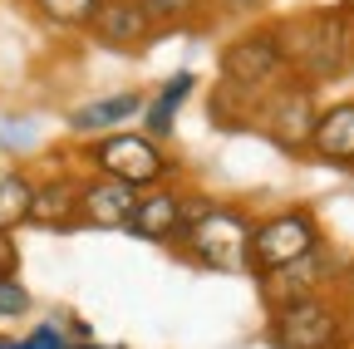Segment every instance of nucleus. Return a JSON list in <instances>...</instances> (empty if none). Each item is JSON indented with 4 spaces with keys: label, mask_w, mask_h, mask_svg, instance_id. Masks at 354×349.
Returning <instances> with one entry per match:
<instances>
[{
    "label": "nucleus",
    "mask_w": 354,
    "mask_h": 349,
    "mask_svg": "<svg viewBox=\"0 0 354 349\" xmlns=\"http://www.w3.org/2000/svg\"><path fill=\"white\" fill-rule=\"evenodd\" d=\"M15 266H20V251H15V236H6V232H0V276H15Z\"/></svg>",
    "instance_id": "obj_22"
},
{
    "label": "nucleus",
    "mask_w": 354,
    "mask_h": 349,
    "mask_svg": "<svg viewBox=\"0 0 354 349\" xmlns=\"http://www.w3.org/2000/svg\"><path fill=\"white\" fill-rule=\"evenodd\" d=\"M79 158L99 172V178H118L128 187H162L172 178V158H167V143L148 138V133H133V128H118V133H104V138H88L79 148Z\"/></svg>",
    "instance_id": "obj_3"
},
{
    "label": "nucleus",
    "mask_w": 354,
    "mask_h": 349,
    "mask_svg": "<svg viewBox=\"0 0 354 349\" xmlns=\"http://www.w3.org/2000/svg\"><path fill=\"white\" fill-rule=\"evenodd\" d=\"M335 276H339V256H335L330 246H315L310 256L290 261V266H281V271H261L256 281H261L266 305H286V300H300V295L330 290Z\"/></svg>",
    "instance_id": "obj_8"
},
{
    "label": "nucleus",
    "mask_w": 354,
    "mask_h": 349,
    "mask_svg": "<svg viewBox=\"0 0 354 349\" xmlns=\"http://www.w3.org/2000/svg\"><path fill=\"white\" fill-rule=\"evenodd\" d=\"M192 94H197V74H192V69H177L162 89L143 104V133L158 138V143H167L172 128H177V113H183V104H187Z\"/></svg>",
    "instance_id": "obj_15"
},
{
    "label": "nucleus",
    "mask_w": 354,
    "mask_h": 349,
    "mask_svg": "<svg viewBox=\"0 0 354 349\" xmlns=\"http://www.w3.org/2000/svg\"><path fill=\"white\" fill-rule=\"evenodd\" d=\"M207 6V0H143V10L153 15V25L158 30H167V25H183V20H192L197 10Z\"/></svg>",
    "instance_id": "obj_20"
},
{
    "label": "nucleus",
    "mask_w": 354,
    "mask_h": 349,
    "mask_svg": "<svg viewBox=\"0 0 354 349\" xmlns=\"http://www.w3.org/2000/svg\"><path fill=\"white\" fill-rule=\"evenodd\" d=\"M183 211H187V192H177L172 182L148 187L138 197V207H133V216H128V232L138 241L177 246V236H183Z\"/></svg>",
    "instance_id": "obj_10"
},
{
    "label": "nucleus",
    "mask_w": 354,
    "mask_h": 349,
    "mask_svg": "<svg viewBox=\"0 0 354 349\" xmlns=\"http://www.w3.org/2000/svg\"><path fill=\"white\" fill-rule=\"evenodd\" d=\"M88 35H94L104 50H113V55H138V50H148V39L158 35V25L143 10V0H104V6L94 10V20H88Z\"/></svg>",
    "instance_id": "obj_9"
},
{
    "label": "nucleus",
    "mask_w": 354,
    "mask_h": 349,
    "mask_svg": "<svg viewBox=\"0 0 354 349\" xmlns=\"http://www.w3.org/2000/svg\"><path fill=\"white\" fill-rule=\"evenodd\" d=\"M349 25H354V6H330V10L281 20L276 35H281L290 79H305L320 89V84L349 74Z\"/></svg>",
    "instance_id": "obj_2"
},
{
    "label": "nucleus",
    "mask_w": 354,
    "mask_h": 349,
    "mask_svg": "<svg viewBox=\"0 0 354 349\" xmlns=\"http://www.w3.org/2000/svg\"><path fill=\"white\" fill-rule=\"evenodd\" d=\"M344 339H349V320H344V305L330 290L271 305V344L276 349H339Z\"/></svg>",
    "instance_id": "obj_5"
},
{
    "label": "nucleus",
    "mask_w": 354,
    "mask_h": 349,
    "mask_svg": "<svg viewBox=\"0 0 354 349\" xmlns=\"http://www.w3.org/2000/svg\"><path fill=\"white\" fill-rule=\"evenodd\" d=\"M315 246H325V232L315 222V211L305 207H281V211H266L256 232H251V271H281L290 261L310 256Z\"/></svg>",
    "instance_id": "obj_6"
},
{
    "label": "nucleus",
    "mask_w": 354,
    "mask_h": 349,
    "mask_svg": "<svg viewBox=\"0 0 354 349\" xmlns=\"http://www.w3.org/2000/svg\"><path fill=\"white\" fill-rule=\"evenodd\" d=\"M310 158H320L330 167H354V99L320 109L315 133H310Z\"/></svg>",
    "instance_id": "obj_14"
},
{
    "label": "nucleus",
    "mask_w": 354,
    "mask_h": 349,
    "mask_svg": "<svg viewBox=\"0 0 354 349\" xmlns=\"http://www.w3.org/2000/svg\"><path fill=\"white\" fill-rule=\"evenodd\" d=\"M221 79L236 84V89H246V94H266V89H276L281 79H290L276 25L241 30L232 45L221 50Z\"/></svg>",
    "instance_id": "obj_7"
},
{
    "label": "nucleus",
    "mask_w": 354,
    "mask_h": 349,
    "mask_svg": "<svg viewBox=\"0 0 354 349\" xmlns=\"http://www.w3.org/2000/svg\"><path fill=\"white\" fill-rule=\"evenodd\" d=\"M35 310V295L20 276H0V325H15Z\"/></svg>",
    "instance_id": "obj_19"
},
{
    "label": "nucleus",
    "mask_w": 354,
    "mask_h": 349,
    "mask_svg": "<svg viewBox=\"0 0 354 349\" xmlns=\"http://www.w3.org/2000/svg\"><path fill=\"white\" fill-rule=\"evenodd\" d=\"M104 6V0H30V10L55 25V30H88V20H94V10Z\"/></svg>",
    "instance_id": "obj_18"
},
{
    "label": "nucleus",
    "mask_w": 354,
    "mask_h": 349,
    "mask_svg": "<svg viewBox=\"0 0 354 349\" xmlns=\"http://www.w3.org/2000/svg\"><path fill=\"white\" fill-rule=\"evenodd\" d=\"M79 339L74 334H64V325H55V320H39L30 334H20V349H74Z\"/></svg>",
    "instance_id": "obj_21"
},
{
    "label": "nucleus",
    "mask_w": 354,
    "mask_h": 349,
    "mask_svg": "<svg viewBox=\"0 0 354 349\" xmlns=\"http://www.w3.org/2000/svg\"><path fill=\"white\" fill-rule=\"evenodd\" d=\"M79 192H84V178L74 167H59L50 178H39L35 182V207H30V227H44V232L79 227Z\"/></svg>",
    "instance_id": "obj_12"
},
{
    "label": "nucleus",
    "mask_w": 354,
    "mask_h": 349,
    "mask_svg": "<svg viewBox=\"0 0 354 349\" xmlns=\"http://www.w3.org/2000/svg\"><path fill=\"white\" fill-rule=\"evenodd\" d=\"M0 349H20V339H10V334H0Z\"/></svg>",
    "instance_id": "obj_24"
},
{
    "label": "nucleus",
    "mask_w": 354,
    "mask_h": 349,
    "mask_svg": "<svg viewBox=\"0 0 354 349\" xmlns=\"http://www.w3.org/2000/svg\"><path fill=\"white\" fill-rule=\"evenodd\" d=\"M30 207H35V178L20 167H0V232L15 236L30 227Z\"/></svg>",
    "instance_id": "obj_17"
},
{
    "label": "nucleus",
    "mask_w": 354,
    "mask_h": 349,
    "mask_svg": "<svg viewBox=\"0 0 354 349\" xmlns=\"http://www.w3.org/2000/svg\"><path fill=\"white\" fill-rule=\"evenodd\" d=\"M138 187H128L118 178H84L79 192V227H99V232H118L128 227L133 207H138Z\"/></svg>",
    "instance_id": "obj_13"
},
{
    "label": "nucleus",
    "mask_w": 354,
    "mask_h": 349,
    "mask_svg": "<svg viewBox=\"0 0 354 349\" xmlns=\"http://www.w3.org/2000/svg\"><path fill=\"white\" fill-rule=\"evenodd\" d=\"M74 349H104V344H94V339H79V344H74Z\"/></svg>",
    "instance_id": "obj_25"
},
{
    "label": "nucleus",
    "mask_w": 354,
    "mask_h": 349,
    "mask_svg": "<svg viewBox=\"0 0 354 349\" xmlns=\"http://www.w3.org/2000/svg\"><path fill=\"white\" fill-rule=\"evenodd\" d=\"M315 118H320L315 84H305V79H281L276 89H266V94L256 99L251 133H261L266 143L281 148V153H310Z\"/></svg>",
    "instance_id": "obj_4"
},
{
    "label": "nucleus",
    "mask_w": 354,
    "mask_h": 349,
    "mask_svg": "<svg viewBox=\"0 0 354 349\" xmlns=\"http://www.w3.org/2000/svg\"><path fill=\"white\" fill-rule=\"evenodd\" d=\"M212 6H216V10H227V15H256L266 0H212Z\"/></svg>",
    "instance_id": "obj_23"
},
{
    "label": "nucleus",
    "mask_w": 354,
    "mask_h": 349,
    "mask_svg": "<svg viewBox=\"0 0 354 349\" xmlns=\"http://www.w3.org/2000/svg\"><path fill=\"white\" fill-rule=\"evenodd\" d=\"M143 94H133V89H123V94H99V99H84V104H74L69 113H64V123H69V133L79 138V143H88V138H104V133H118V128H128L133 118H143Z\"/></svg>",
    "instance_id": "obj_11"
},
{
    "label": "nucleus",
    "mask_w": 354,
    "mask_h": 349,
    "mask_svg": "<svg viewBox=\"0 0 354 349\" xmlns=\"http://www.w3.org/2000/svg\"><path fill=\"white\" fill-rule=\"evenodd\" d=\"M251 232L256 216L236 202H212V197H187L183 211V236H177V251L187 261L221 276H241L251 271Z\"/></svg>",
    "instance_id": "obj_1"
},
{
    "label": "nucleus",
    "mask_w": 354,
    "mask_h": 349,
    "mask_svg": "<svg viewBox=\"0 0 354 349\" xmlns=\"http://www.w3.org/2000/svg\"><path fill=\"white\" fill-rule=\"evenodd\" d=\"M256 99H261V94H246V89H236V84L216 79V84H212V94H207V118H212L216 128H227V133H241V128L251 133Z\"/></svg>",
    "instance_id": "obj_16"
},
{
    "label": "nucleus",
    "mask_w": 354,
    "mask_h": 349,
    "mask_svg": "<svg viewBox=\"0 0 354 349\" xmlns=\"http://www.w3.org/2000/svg\"><path fill=\"white\" fill-rule=\"evenodd\" d=\"M349 69H354V25H349Z\"/></svg>",
    "instance_id": "obj_26"
}]
</instances>
